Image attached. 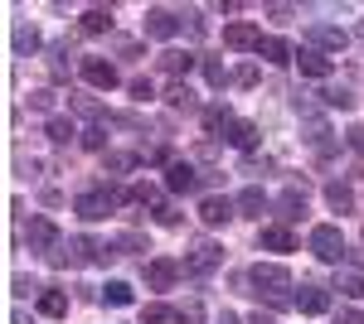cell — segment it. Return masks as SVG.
<instances>
[{
  "instance_id": "cell-1",
  "label": "cell",
  "mask_w": 364,
  "mask_h": 324,
  "mask_svg": "<svg viewBox=\"0 0 364 324\" xmlns=\"http://www.w3.org/2000/svg\"><path fill=\"white\" fill-rule=\"evenodd\" d=\"M248 286H257L252 296H262L267 305H287V291H291V271L277 267V262H257V267L248 271Z\"/></svg>"
},
{
  "instance_id": "cell-2",
  "label": "cell",
  "mask_w": 364,
  "mask_h": 324,
  "mask_svg": "<svg viewBox=\"0 0 364 324\" xmlns=\"http://www.w3.org/2000/svg\"><path fill=\"white\" fill-rule=\"evenodd\" d=\"M306 247L316 252V262H331V267H340V262H345V252H350L336 223H321V228H311V242H306Z\"/></svg>"
},
{
  "instance_id": "cell-3",
  "label": "cell",
  "mask_w": 364,
  "mask_h": 324,
  "mask_svg": "<svg viewBox=\"0 0 364 324\" xmlns=\"http://www.w3.org/2000/svg\"><path fill=\"white\" fill-rule=\"evenodd\" d=\"M180 267L190 271V276H209V271H219V267H224V247L204 238V242H195L190 252H185V262H180Z\"/></svg>"
},
{
  "instance_id": "cell-4",
  "label": "cell",
  "mask_w": 364,
  "mask_h": 324,
  "mask_svg": "<svg viewBox=\"0 0 364 324\" xmlns=\"http://www.w3.org/2000/svg\"><path fill=\"white\" fill-rule=\"evenodd\" d=\"M345 44H350V34L336 25H311L306 29V49H316V54H345Z\"/></svg>"
},
{
  "instance_id": "cell-5",
  "label": "cell",
  "mask_w": 364,
  "mask_h": 324,
  "mask_svg": "<svg viewBox=\"0 0 364 324\" xmlns=\"http://www.w3.org/2000/svg\"><path fill=\"white\" fill-rule=\"evenodd\" d=\"M25 238H29V252H39V257H49V252L63 242V233L54 228V218H29Z\"/></svg>"
},
{
  "instance_id": "cell-6",
  "label": "cell",
  "mask_w": 364,
  "mask_h": 324,
  "mask_svg": "<svg viewBox=\"0 0 364 324\" xmlns=\"http://www.w3.org/2000/svg\"><path fill=\"white\" fill-rule=\"evenodd\" d=\"M301 131H306V145L316 150V155H331V150H336V131H331L326 116H316V111L301 116Z\"/></svg>"
},
{
  "instance_id": "cell-7",
  "label": "cell",
  "mask_w": 364,
  "mask_h": 324,
  "mask_svg": "<svg viewBox=\"0 0 364 324\" xmlns=\"http://www.w3.org/2000/svg\"><path fill=\"white\" fill-rule=\"evenodd\" d=\"M199 184H204V174H199L190 160H170V169H166V189L170 194H195Z\"/></svg>"
},
{
  "instance_id": "cell-8",
  "label": "cell",
  "mask_w": 364,
  "mask_h": 324,
  "mask_svg": "<svg viewBox=\"0 0 364 324\" xmlns=\"http://www.w3.org/2000/svg\"><path fill=\"white\" fill-rule=\"evenodd\" d=\"M141 29H146L151 39H170V34L180 29V10H166V5H151V10H146V20H141Z\"/></svg>"
},
{
  "instance_id": "cell-9",
  "label": "cell",
  "mask_w": 364,
  "mask_h": 324,
  "mask_svg": "<svg viewBox=\"0 0 364 324\" xmlns=\"http://www.w3.org/2000/svg\"><path fill=\"white\" fill-rule=\"evenodd\" d=\"M224 44L228 49H257L262 44V29L252 25V20H233V25H224Z\"/></svg>"
},
{
  "instance_id": "cell-10",
  "label": "cell",
  "mask_w": 364,
  "mask_h": 324,
  "mask_svg": "<svg viewBox=\"0 0 364 324\" xmlns=\"http://www.w3.org/2000/svg\"><path fill=\"white\" fill-rule=\"evenodd\" d=\"M78 68H83V78L92 82V87H102V92H112V87H117V68H112V58H83Z\"/></svg>"
},
{
  "instance_id": "cell-11",
  "label": "cell",
  "mask_w": 364,
  "mask_h": 324,
  "mask_svg": "<svg viewBox=\"0 0 364 324\" xmlns=\"http://www.w3.org/2000/svg\"><path fill=\"white\" fill-rule=\"evenodd\" d=\"M272 208H277L282 223H296V218L306 213V184H291L287 194H277V203H272Z\"/></svg>"
},
{
  "instance_id": "cell-12",
  "label": "cell",
  "mask_w": 364,
  "mask_h": 324,
  "mask_svg": "<svg viewBox=\"0 0 364 324\" xmlns=\"http://www.w3.org/2000/svg\"><path fill=\"white\" fill-rule=\"evenodd\" d=\"M291 305H296L301 315H326V310H331V291H326V286H301V291L291 296Z\"/></svg>"
},
{
  "instance_id": "cell-13",
  "label": "cell",
  "mask_w": 364,
  "mask_h": 324,
  "mask_svg": "<svg viewBox=\"0 0 364 324\" xmlns=\"http://www.w3.org/2000/svg\"><path fill=\"white\" fill-rule=\"evenodd\" d=\"M233 208H238L233 199H224V194H209V199L199 203V218H204L209 228H224L228 218H233Z\"/></svg>"
},
{
  "instance_id": "cell-14",
  "label": "cell",
  "mask_w": 364,
  "mask_h": 324,
  "mask_svg": "<svg viewBox=\"0 0 364 324\" xmlns=\"http://www.w3.org/2000/svg\"><path fill=\"white\" fill-rule=\"evenodd\" d=\"M296 68L306 73V78H316V82H326L331 73H336V63L326 54H316V49H296Z\"/></svg>"
},
{
  "instance_id": "cell-15",
  "label": "cell",
  "mask_w": 364,
  "mask_h": 324,
  "mask_svg": "<svg viewBox=\"0 0 364 324\" xmlns=\"http://www.w3.org/2000/svg\"><path fill=\"white\" fill-rule=\"evenodd\" d=\"M175 276H180V262H170V257H156V262L146 267L151 291H170V286H175Z\"/></svg>"
},
{
  "instance_id": "cell-16",
  "label": "cell",
  "mask_w": 364,
  "mask_h": 324,
  "mask_svg": "<svg viewBox=\"0 0 364 324\" xmlns=\"http://www.w3.org/2000/svg\"><path fill=\"white\" fill-rule=\"evenodd\" d=\"M224 140H228V145H238V150H252V145H257V126L233 116V121H228V131H224Z\"/></svg>"
},
{
  "instance_id": "cell-17",
  "label": "cell",
  "mask_w": 364,
  "mask_h": 324,
  "mask_svg": "<svg viewBox=\"0 0 364 324\" xmlns=\"http://www.w3.org/2000/svg\"><path fill=\"white\" fill-rule=\"evenodd\" d=\"M166 102H170V111H199V97H195V87H190V82H170Z\"/></svg>"
},
{
  "instance_id": "cell-18",
  "label": "cell",
  "mask_w": 364,
  "mask_h": 324,
  "mask_svg": "<svg viewBox=\"0 0 364 324\" xmlns=\"http://www.w3.org/2000/svg\"><path fill=\"white\" fill-rule=\"evenodd\" d=\"M257 58H267V63H296V54H291V44H287V39H262V44H257Z\"/></svg>"
},
{
  "instance_id": "cell-19",
  "label": "cell",
  "mask_w": 364,
  "mask_h": 324,
  "mask_svg": "<svg viewBox=\"0 0 364 324\" xmlns=\"http://www.w3.org/2000/svg\"><path fill=\"white\" fill-rule=\"evenodd\" d=\"M195 63H199L195 54H180V49H166V54H161V73H170V78H180V73H190Z\"/></svg>"
},
{
  "instance_id": "cell-20",
  "label": "cell",
  "mask_w": 364,
  "mask_h": 324,
  "mask_svg": "<svg viewBox=\"0 0 364 324\" xmlns=\"http://www.w3.org/2000/svg\"><path fill=\"white\" fill-rule=\"evenodd\" d=\"M326 203H331L336 213H355V189L336 179V184H326Z\"/></svg>"
},
{
  "instance_id": "cell-21",
  "label": "cell",
  "mask_w": 364,
  "mask_h": 324,
  "mask_svg": "<svg viewBox=\"0 0 364 324\" xmlns=\"http://www.w3.org/2000/svg\"><path fill=\"white\" fill-rule=\"evenodd\" d=\"M262 247H267V252H291L296 238H291V228H287V223H277V228H262Z\"/></svg>"
},
{
  "instance_id": "cell-22",
  "label": "cell",
  "mask_w": 364,
  "mask_h": 324,
  "mask_svg": "<svg viewBox=\"0 0 364 324\" xmlns=\"http://www.w3.org/2000/svg\"><path fill=\"white\" fill-rule=\"evenodd\" d=\"M316 97H321V107H331V111H350L355 107V92H350V87H321Z\"/></svg>"
},
{
  "instance_id": "cell-23",
  "label": "cell",
  "mask_w": 364,
  "mask_h": 324,
  "mask_svg": "<svg viewBox=\"0 0 364 324\" xmlns=\"http://www.w3.org/2000/svg\"><path fill=\"white\" fill-rule=\"evenodd\" d=\"M83 29H87V34H107V29H112V10H107V5L83 10Z\"/></svg>"
},
{
  "instance_id": "cell-24",
  "label": "cell",
  "mask_w": 364,
  "mask_h": 324,
  "mask_svg": "<svg viewBox=\"0 0 364 324\" xmlns=\"http://www.w3.org/2000/svg\"><path fill=\"white\" fill-rule=\"evenodd\" d=\"M39 310H44L49 320H63V315H68V296H63V291H39Z\"/></svg>"
},
{
  "instance_id": "cell-25",
  "label": "cell",
  "mask_w": 364,
  "mask_h": 324,
  "mask_svg": "<svg viewBox=\"0 0 364 324\" xmlns=\"http://www.w3.org/2000/svg\"><path fill=\"white\" fill-rule=\"evenodd\" d=\"M238 213L262 218V213H267V194H262V189H243V194H238Z\"/></svg>"
},
{
  "instance_id": "cell-26",
  "label": "cell",
  "mask_w": 364,
  "mask_h": 324,
  "mask_svg": "<svg viewBox=\"0 0 364 324\" xmlns=\"http://www.w3.org/2000/svg\"><path fill=\"white\" fill-rule=\"evenodd\" d=\"M132 164H136V155H127V150H107V155H102V174L117 179V174H127Z\"/></svg>"
},
{
  "instance_id": "cell-27",
  "label": "cell",
  "mask_w": 364,
  "mask_h": 324,
  "mask_svg": "<svg viewBox=\"0 0 364 324\" xmlns=\"http://www.w3.org/2000/svg\"><path fill=\"white\" fill-rule=\"evenodd\" d=\"M228 121H233L228 102H209V107H204V126H209V131H228Z\"/></svg>"
},
{
  "instance_id": "cell-28",
  "label": "cell",
  "mask_w": 364,
  "mask_h": 324,
  "mask_svg": "<svg viewBox=\"0 0 364 324\" xmlns=\"http://www.w3.org/2000/svg\"><path fill=\"white\" fill-rule=\"evenodd\" d=\"M68 58H73V49H68V44H54V49H49V73H54V82L68 78Z\"/></svg>"
},
{
  "instance_id": "cell-29",
  "label": "cell",
  "mask_w": 364,
  "mask_h": 324,
  "mask_svg": "<svg viewBox=\"0 0 364 324\" xmlns=\"http://www.w3.org/2000/svg\"><path fill=\"white\" fill-rule=\"evenodd\" d=\"M132 286H127V281H107V286H102V305H132Z\"/></svg>"
},
{
  "instance_id": "cell-30",
  "label": "cell",
  "mask_w": 364,
  "mask_h": 324,
  "mask_svg": "<svg viewBox=\"0 0 364 324\" xmlns=\"http://www.w3.org/2000/svg\"><path fill=\"white\" fill-rule=\"evenodd\" d=\"M336 291H340V296H350V300H360L364 296V276H360V271H340Z\"/></svg>"
},
{
  "instance_id": "cell-31",
  "label": "cell",
  "mask_w": 364,
  "mask_h": 324,
  "mask_svg": "<svg viewBox=\"0 0 364 324\" xmlns=\"http://www.w3.org/2000/svg\"><path fill=\"white\" fill-rule=\"evenodd\" d=\"M199 68H204V78H209V87H228V68L219 63V58H199Z\"/></svg>"
},
{
  "instance_id": "cell-32",
  "label": "cell",
  "mask_w": 364,
  "mask_h": 324,
  "mask_svg": "<svg viewBox=\"0 0 364 324\" xmlns=\"http://www.w3.org/2000/svg\"><path fill=\"white\" fill-rule=\"evenodd\" d=\"M34 49H39V29H34V25H20V29H15V54L25 58V54H34Z\"/></svg>"
},
{
  "instance_id": "cell-33",
  "label": "cell",
  "mask_w": 364,
  "mask_h": 324,
  "mask_svg": "<svg viewBox=\"0 0 364 324\" xmlns=\"http://www.w3.org/2000/svg\"><path fill=\"white\" fill-rule=\"evenodd\" d=\"M73 121H68V116H49V140H54V145H68V140H73Z\"/></svg>"
},
{
  "instance_id": "cell-34",
  "label": "cell",
  "mask_w": 364,
  "mask_h": 324,
  "mask_svg": "<svg viewBox=\"0 0 364 324\" xmlns=\"http://www.w3.org/2000/svg\"><path fill=\"white\" fill-rule=\"evenodd\" d=\"M132 203H151L156 213L166 208V199H161V189H156V184H136V189H132Z\"/></svg>"
},
{
  "instance_id": "cell-35",
  "label": "cell",
  "mask_w": 364,
  "mask_h": 324,
  "mask_svg": "<svg viewBox=\"0 0 364 324\" xmlns=\"http://www.w3.org/2000/svg\"><path fill=\"white\" fill-rule=\"evenodd\" d=\"M141 324H180V315H175V310H166V305H146Z\"/></svg>"
},
{
  "instance_id": "cell-36",
  "label": "cell",
  "mask_w": 364,
  "mask_h": 324,
  "mask_svg": "<svg viewBox=\"0 0 364 324\" xmlns=\"http://www.w3.org/2000/svg\"><path fill=\"white\" fill-rule=\"evenodd\" d=\"M175 315H180V324H204V305L190 296L185 305H180V310H175Z\"/></svg>"
},
{
  "instance_id": "cell-37",
  "label": "cell",
  "mask_w": 364,
  "mask_h": 324,
  "mask_svg": "<svg viewBox=\"0 0 364 324\" xmlns=\"http://www.w3.org/2000/svg\"><path fill=\"white\" fill-rule=\"evenodd\" d=\"M25 102H29V111H54V92L49 87H34Z\"/></svg>"
},
{
  "instance_id": "cell-38",
  "label": "cell",
  "mask_w": 364,
  "mask_h": 324,
  "mask_svg": "<svg viewBox=\"0 0 364 324\" xmlns=\"http://www.w3.org/2000/svg\"><path fill=\"white\" fill-rule=\"evenodd\" d=\"M122 252H151V247H146L141 233H122V238H117V257H122Z\"/></svg>"
},
{
  "instance_id": "cell-39",
  "label": "cell",
  "mask_w": 364,
  "mask_h": 324,
  "mask_svg": "<svg viewBox=\"0 0 364 324\" xmlns=\"http://www.w3.org/2000/svg\"><path fill=\"white\" fill-rule=\"evenodd\" d=\"M180 29H185V34H204V20H199V10H180Z\"/></svg>"
},
{
  "instance_id": "cell-40",
  "label": "cell",
  "mask_w": 364,
  "mask_h": 324,
  "mask_svg": "<svg viewBox=\"0 0 364 324\" xmlns=\"http://www.w3.org/2000/svg\"><path fill=\"white\" fill-rule=\"evenodd\" d=\"M267 169H272L267 155H248V160H243V174H267Z\"/></svg>"
},
{
  "instance_id": "cell-41",
  "label": "cell",
  "mask_w": 364,
  "mask_h": 324,
  "mask_svg": "<svg viewBox=\"0 0 364 324\" xmlns=\"http://www.w3.org/2000/svg\"><path fill=\"white\" fill-rule=\"evenodd\" d=\"M132 97H136V102H151V97H156L151 78H136V82H132Z\"/></svg>"
},
{
  "instance_id": "cell-42",
  "label": "cell",
  "mask_w": 364,
  "mask_h": 324,
  "mask_svg": "<svg viewBox=\"0 0 364 324\" xmlns=\"http://www.w3.org/2000/svg\"><path fill=\"white\" fill-rule=\"evenodd\" d=\"M233 82H238V87H257V68H252V63H243V68L233 73Z\"/></svg>"
},
{
  "instance_id": "cell-43",
  "label": "cell",
  "mask_w": 364,
  "mask_h": 324,
  "mask_svg": "<svg viewBox=\"0 0 364 324\" xmlns=\"http://www.w3.org/2000/svg\"><path fill=\"white\" fill-rule=\"evenodd\" d=\"M107 145V135L102 131H83V150H102Z\"/></svg>"
},
{
  "instance_id": "cell-44",
  "label": "cell",
  "mask_w": 364,
  "mask_h": 324,
  "mask_svg": "<svg viewBox=\"0 0 364 324\" xmlns=\"http://www.w3.org/2000/svg\"><path fill=\"white\" fill-rule=\"evenodd\" d=\"M73 111H83V116H97V111H102V107H97L92 97H73Z\"/></svg>"
},
{
  "instance_id": "cell-45",
  "label": "cell",
  "mask_w": 364,
  "mask_h": 324,
  "mask_svg": "<svg viewBox=\"0 0 364 324\" xmlns=\"http://www.w3.org/2000/svg\"><path fill=\"white\" fill-rule=\"evenodd\" d=\"M345 140H350V150H360V155H364V126H350Z\"/></svg>"
},
{
  "instance_id": "cell-46",
  "label": "cell",
  "mask_w": 364,
  "mask_h": 324,
  "mask_svg": "<svg viewBox=\"0 0 364 324\" xmlns=\"http://www.w3.org/2000/svg\"><path fill=\"white\" fill-rule=\"evenodd\" d=\"M156 218H161L166 228H175V223H180V208H175V203H166V208H161V213H156Z\"/></svg>"
},
{
  "instance_id": "cell-47",
  "label": "cell",
  "mask_w": 364,
  "mask_h": 324,
  "mask_svg": "<svg viewBox=\"0 0 364 324\" xmlns=\"http://www.w3.org/2000/svg\"><path fill=\"white\" fill-rule=\"evenodd\" d=\"M267 15H272V20H296V5H272Z\"/></svg>"
},
{
  "instance_id": "cell-48",
  "label": "cell",
  "mask_w": 364,
  "mask_h": 324,
  "mask_svg": "<svg viewBox=\"0 0 364 324\" xmlns=\"http://www.w3.org/2000/svg\"><path fill=\"white\" fill-rule=\"evenodd\" d=\"M34 291H39V286H34L29 276H15V296H34Z\"/></svg>"
},
{
  "instance_id": "cell-49",
  "label": "cell",
  "mask_w": 364,
  "mask_h": 324,
  "mask_svg": "<svg viewBox=\"0 0 364 324\" xmlns=\"http://www.w3.org/2000/svg\"><path fill=\"white\" fill-rule=\"evenodd\" d=\"M336 324H364V315H360V310H340Z\"/></svg>"
},
{
  "instance_id": "cell-50",
  "label": "cell",
  "mask_w": 364,
  "mask_h": 324,
  "mask_svg": "<svg viewBox=\"0 0 364 324\" xmlns=\"http://www.w3.org/2000/svg\"><path fill=\"white\" fill-rule=\"evenodd\" d=\"M117 54L132 58V54H141V44H136V39H117Z\"/></svg>"
},
{
  "instance_id": "cell-51",
  "label": "cell",
  "mask_w": 364,
  "mask_h": 324,
  "mask_svg": "<svg viewBox=\"0 0 364 324\" xmlns=\"http://www.w3.org/2000/svg\"><path fill=\"white\" fill-rule=\"evenodd\" d=\"M214 324H243V320H238L233 310H224V315H219V320H214Z\"/></svg>"
},
{
  "instance_id": "cell-52",
  "label": "cell",
  "mask_w": 364,
  "mask_h": 324,
  "mask_svg": "<svg viewBox=\"0 0 364 324\" xmlns=\"http://www.w3.org/2000/svg\"><path fill=\"white\" fill-rule=\"evenodd\" d=\"M252 324H277V320H267V315H262V310H257V315H252Z\"/></svg>"
},
{
  "instance_id": "cell-53",
  "label": "cell",
  "mask_w": 364,
  "mask_h": 324,
  "mask_svg": "<svg viewBox=\"0 0 364 324\" xmlns=\"http://www.w3.org/2000/svg\"><path fill=\"white\" fill-rule=\"evenodd\" d=\"M355 34H360V44H364V20H360V29H355Z\"/></svg>"
}]
</instances>
